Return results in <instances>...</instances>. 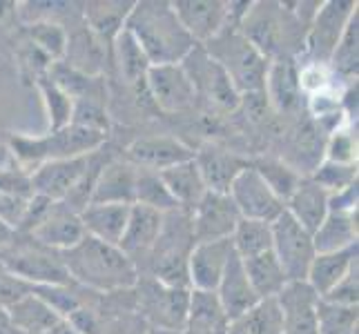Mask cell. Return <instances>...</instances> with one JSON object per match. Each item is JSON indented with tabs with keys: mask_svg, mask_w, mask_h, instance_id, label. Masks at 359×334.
Returning a JSON list of instances; mask_svg holds the SVG:
<instances>
[{
	"mask_svg": "<svg viewBox=\"0 0 359 334\" xmlns=\"http://www.w3.org/2000/svg\"><path fill=\"white\" fill-rule=\"evenodd\" d=\"M308 3L288 9L283 3H252L239 29L268 60H294L304 54L306 34L315 18V9L306 11Z\"/></svg>",
	"mask_w": 359,
	"mask_h": 334,
	"instance_id": "obj_1",
	"label": "cell"
},
{
	"mask_svg": "<svg viewBox=\"0 0 359 334\" xmlns=\"http://www.w3.org/2000/svg\"><path fill=\"white\" fill-rule=\"evenodd\" d=\"M72 283L96 294H118L134 290L139 270L118 245L85 237L69 250L60 252Z\"/></svg>",
	"mask_w": 359,
	"mask_h": 334,
	"instance_id": "obj_2",
	"label": "cell"
},
{
	"mask_svg": "<svg viewBox=\"0 0 359 334\" xmlns=\"http://www.w3.org/2000/svg\"><path fill=\"white\" fill-rule=\"evenodd\" d=\"M139 43L150 65H177L196 45L179 22L168 0H139L123 25Z\"/></svg>",
	"mask_w": 359,
	"mask_h": 334,
	"instance_id": "obj_3",
	"label": "cell"
},
{
	"mask_svg": "<svg viewBox=\"0 0 359 334\" xmlns=\"http://www.w3.org/2000/svg\"><path fill=\"white\" fill-rule=\"evenodd\" d=\"M107 134L88 130L81 125H65L60 130H49L45 136H22V134H11L7 139V145L18 165L36 169L49 160H65V158H76L92 154L94 150L105 145Z\"/></svg>",
	"mask_w": 359,
	"mask_h": 334,
	"instance_id": "obj_4",
	"label": "cell"
},
{
	"mask_svg": "<svg viewBox=\"0 0 359 334\" xmlns=\"http://www.w3.org/2000/svg\"><path fill=\"white\" fill-rule=\"evenodd\" d=\"M203 49L226 71L241 98L264 94L270 60L245 39L239 27H224Z\"/></svg>",
	"mask_w": 359,
	"mask_h": 334,
	"instance_id": "obj_5",
	"label": "cell"
},
{
	"mask_svg": "<svg viewBox=\"0 0 359 334\" xmlns=\"http://www.w3.org/2000/svg\"><path fill=\"white\" fill-rule=\"evenodd\" d=\"M194 247L190 214L185 209L163 214V228L147 254V265H150V279L163 283L170 288H188V256Z\"/></svg>",
	"mask_w": 359,
	"mask_h": 334,
	"instance_id": "obj_6",
	"label": "cell"
},
{
	"mask_svg": "<svg viewBox=\"0 0 359 334\" xmlns=\"http://www.w3.org/2000/svg\"><path fill=\"white\" fill-rule=\"evenodd\" d=\"M0 265L14 279L27 283L29 288H58L72 286L60 252L36 241H14L0 256Z\"/></svg>",
	"mask_w": 359,
	"mask_h": 334,
	"instance_id": "obj_7",
	"label": "cell"
},
{
	"mask_svg": "<svg viewBox=\"0 0 359 334\" xmlns=\"http://www.w3.org/2000/svg\"><path fill=\"white\" fill-rule=\"evenodd\" d=\"M136 312L152 330L158 332H183L188 328L190 294L188 288H170L154 279H139L134 286Z\"/></svg>",
	"mask_w": 359,
	"mask_h": 334,
	"instance_id": "obj_8",
	"label": "cell"
},
{
	"mask_svg": "<svg viewBox=\"0 0 359 334\" xmlns=\"http://www.w3.org/2000/svg\"><path fill=\"white\" fill-rule=\"evenodd\" d=\"M181 67L192 83L196 103H203L210 111L219 114H232L241 107V94L234 90L226 71L217 65L203 45H194L192 52L181 60Z\"/></svg>",
	"mask_w": 359,
	"mask_h": 334,
	"instance_id": "obj_9",
	"label": "cell"
},
{
	"mask_svg": "<svg viewBox=\"0 0 359 334\" xmlns=\"http://www.w3.org/2000/svg\"><path fill=\"white\" fill-rule=\"evenodd\" d=\"M272 254L290 281H306L308 270L317 256L313 245V234L304 230L286 209L272 221Z\"/></svg>",
	"mask_w": 359,
	"mask_h": 334,
	"instance_id": "obj_10",
	"label": "cell"
},
{
	"mask_svg": "<svg viewBox=\"0 0 359 334\" xmlns=\"http://www.w3.org/2000/svg\"><path fill=\"white\" fill-rule=\"evenodd\" d=\"M355 14L357 3H353V0H328V3H321L306 34L304 56L311 58V63L328 65L346 25H348V20Z\"/></svg>",
	"mask_w": 359,
	"mask_h": 334,
	"instance_id": "obj_11",
	"label": "cell"
},
{
	"mask_svg": "<svg viewBox=\"0 0 359 334\" xmlns=\"http://www.w3.org/2000/svg\"><path fill=\"white\" fill-rule=\"evenodd\" d=\"M228 196L232 199L241 218L272 223L283 212L281 199L268 188L266 181L257 174V169L252 165H248L241 174L234 179V183L228 190Z\"/></svg>",
	"mask_w": 359,
	"mask_h": 334,
	"instance_id": "obj_12",
	"label": "cell"
},
{
	"mask_svg": "<svg viewBox=\"0 0 359 334\" xmlns=\"http://www.w3.org/2000/svg\"><path fill=\"white\" fill-rule=\"evenodd\" d=\"M188 214L194 243L230 239L237 223L241 221L230 196L217 192H208Z\"/></svg>",
	"mask_w": 359,
	"mask_h": 334,
	"instance_id": "obj_13",
	"label": "cell"
},
{
	"mask_svg": "<svg viewBox=\"0 0 359 334\" xmlns=\"http://www.w3.org/2000/svg\"><path fill=\"white\" fill-rule=\"evenodd\" d=\"M145 92L150 94L152 103L168 114L188 111L196 105V96L188 74L181 63L177 65H152L145 76Z\"/></svg>",
	"mask_w": 359,
	"mask_h": 334,
	"instance_id": "obj_14",
	"label": "cell"
},
{
	"mask_svg": "<svg viewBox=\"0 0 359 334\" xmlns=\"http://www.w3.org/2000/svg\"><path fill=\"white\" fill-rule=\"evenodd\" d=\"M326 139L328 134L313 118H306L304 123L299 120L283 139V152L279 158L299 176L308 179L326 156Z\"/></svg>",
	"mask_w": 359,
	"mask_h": 334,
	"instance_id": "obj_15",
	"label": "cell"
},
{
	"mask_svg": "<svg viewBox=\"0 0 359 334\" xmlns=\"http://www.w3.org/2000/svg\"><path fill=\"white\" fill-rule=\"evenodd\" d=\"M27 237L54 252H65L85 239L81 214L63 201H54Z\"/></svg>",
	"mask_w": 359,
	"mask_h": 334,
	"instance_id": "obj_16",
	"label": "cell"
},
{
	"mask_svg": "<svg viewBox=\"0 0 359 334\" xmlns=\"http://www.w3.org/2000/svg\"><path fill=\"white\" fill-rule=\"evenodd\" d=\"M194 163L205 183L208 192L228 194L230 185L241 172L250 165V158L221 143H205L194 152Z\"/></svg>",
	"mask_w": 359,
	"mask_h": 334,
	"instance_id": "obj_17",
	"label": "cell"
},
{
	"mask_svg": "<svg viewBox=\"0 0 359 334\" xmlns=\"http://www.w3.org/2000/svg\"><path fill=\"white\" fill-rule=\"evenodd\" d=\"M283 334H317L319 296L306 281H290L277 296Z\"/></svg>",
	"mask_w": 359,
	"mask_h": 334,
	"instance_id": "obj_18",
	"label": "cell"
},
{
	"mask_svg": "<svg viewBox=\"0 0 359 334\" xmlns=\"http://www.w3.org/2000/svg\"><path fill=\"white\" fill-rule=\"evenodd\" d=\"M88 160L90 154L65 160H49V163L39 165L29 172L32 192L49 201H65L83 179L85 169H88Z\"/></svg>",
	"mask_w": 359,
	"mask_h": 334,
	"instance_id": "obj_19",
	"label": "cell"
},
{
	"mask_svg": "<svg viewBox=\"0 0 359 334\" xmlns=\"http://www.w3.org/2000/svg\"><path fill=\"white\" fill-rule=\"evenodd\" d=\"M234 250L230 239L194 243L188 256V281L190 290L196 292H215L221 277L230 263Z\"/></svg>",
	"mask_w": 359,
	"mask_h": 334,
	"instance_id": "obj_20",
	"label": "cell"
},
{
	"mask_svg": "<svg viewBox=\"0 0 359 334\" xmlns=\"http://www.w3.org/2000/svg\"><path fill=\"white\" fill-rule=\"evenodd\" d=\"M172 9L196 45H205L228 25V3L224 0H175Z\"/></svg>",
	"mask_w": 359,
	"mask_h": 334,
	"instance_id": "obj_21",
	"label": "cell"
},
{
	"mask_svg": "<svg viewBox=\"0 0 359 334\" xmlns=\"http://www.w3.org/2000/svg\"><path fill=\"white\" fill-rule=\"evenodd\" d=\"M194 156V150L175 136H143L136 139L128 147V160L141 169L163 172L168 167H175L185 163Z\"/></svg>",
	"mask_w": 359,
	"mask_h": 334,
	"instance_id": "obj_22",
	"label": "cell"
},
{
	"mask_svg": "<svg viewBox=\"0 0 359 334\" xmlns=\"http://www.w3.org/2000/svg\"><path fill=\"white\" fill-rule=\"evenodd\" d=\"M215 294H217V301L221 305V310H224V316H226L228 323L237 321L239 316H243L248 310H252V307L262 301L255 294L250 281H248L243 263L237 254H232Z\"/></svg>",
	"mask_w": 359,
	"mask_h": 334,
	"instance_id": "obj_23",
	"label": "cell"
},
{
	"mask_svg": "<svg viewBox=\"0 0 359 334\" xmlns=\"http://www.w3.org/2000/svg\"><path fill=\"white\" fill-rule=\"evenodd\" d=\"M139 167L132 165L128 158L114 156L109 158L98 172L94 183L90 203H116V205H134V185Z\"/></svg>",
	"mask_w": 359,
	"mask_h": 334,
	"instance_id": "obj_24",
	"label": "cell"
},
{
	"mask_svg": "<svg viewBox=\"0 0 359 334\" xmlns=\"http://www.w3.org/2000/svg\"><path fill=\"white\" fill-rule=\"evenodd\" d=\"M264 96L279 114H294L304 105V90L299 85V65L294 60H270Z\"/></svg>",
	"mask_w": 359,
	"mask_h": 334,
	"instance_id": "obj_25",
	"label": "cell"
},
{
	"mask_svg": "<svg viewBox=\"0 0 359 334\" xmlns=\"http://www.w3.org/2000/svg\"><path fill=\"white\" fill-rule=\"evenodd\" d=\"M161 228H163V214L143 205H132L128 225H126V232H123L118 247L132 258L134 265L139 263V258L145 261L158 239Z\"/></svg>",
	"mask_w": 359,
	"mask_h": 334,
	"instance_id": "obj_26",
	"label": "cell"
},
{
	"mask_svg": "<svg viewBox=\"0 0 359 334\" xmlns=\"http://www.w3.org/2000/svg\"><path fill=\"white\" fill-rule=\"evenodd\" d=\"M5 312L9 326L25 334H49L63 323V316L49 303H45L34 290L20 296L16 303H11Z\"/></svg>",
	"mask_w": 359,
	"mask_h": 334,
	"instance_id": "obj_27",
	"label": "cell"
},
{
	"mask_svg": "<svg viewBox=\"0 0 359 334\" xmlns=\"http://www.w3.org/2000/svg\"><path fill=\"white\" fill-rule=\"evenodd\" d=\"M132 205H116V203H90L81 212V223L85 237L103 241L109 245H118L126 232Z\"/></svg>",
	"mask_w": 359,
	"mask_h": 334,
	"instance_id": "obj_28",
	"label": "cell"
},
{
	"mask_svg": "<svg viewBox=\"0 0 359 334\" xmlns=\"http://www.w3.org/2000/svg\"><path fill=\"white\" fill-rule=\"evenodd\" d=\"M283 209L308 232H315L328 214V192H324L311 179H302Z\"/></svg>",
	"mask_w": 359,
	"mask_h": 334,
	"instance_id": "obj_29",
	"label": "cell"
},
{
	"mask_svg": "<svg viewBox=\"0 0 359 334\" xmlns=\"http://www.w3.org/2000/svg\"><path fill=\"white\" fill-rule=\"evenodd\" d=\"M353 267H357V245L348 247V250H339V252L317 254L313 258L311 270H308L306 283L321 299V296H326Z\"/></svg>",
	"mask_w": 359,
	"mask_h": 334,
	"instance_id": "obj_30",
	"label": "cell"
},
{
	"mask_svg": "<svg viewBox=\"0 0 359 334\" xmlns=\"http://www.w3.org/2000/svg\"><path fill=\"white\" fill-rule=\"evenodd\" d=\"M158 176L168 188L170 196L175 199V203L179 205V209H185V212H190L208 194V188L199 174V167L194 163V156L185 160V163L158 172Z\"/></svg>",
	"mask_w": 359,
	"mask_h": 334,
	"instance_id": "obj_31",
	"label": "cell"
},
{
	"mask_svg": "<svg viewBox=\"0 0 359 334\" xmlns=\"http://www.w3.org/2000/svg\"><path fill=\"white\" fill-rule=\"evenodd\" d=\"M357 212H335L328 209L324 223L313 232L317 254L339 252L357 245Z\"/></svg>",
	"mask_w": 359,
	"mask_h": 334,
	"instance_id": "obj_32",
	"label": "cell"
},
{
	"mask_svg": "<svg viewBox=\"0 0 359 334\" xmlns=\"http://www.w3.org/2000/svg\"><path fill=\"white\" fill-rule=\"evenodd\" d=\"M134 7V3L130 0H116V3H85L83 5V16H85V27H88L98 41L112 47L116 36L121 34L123 25H126V18L130 14V9Z\"/></svg>",
	"mask_w": 359,
	"mask_h": 334,
	"instance_id": "obj_33",
	"label": "cell"
},
{
	"mask_svg": "<svg viewBox=\"0 0 359 334\" xmlns=\"http://www.w3.org/2000/svg\"><path fill=\"white\" fill-rule=\"evenodd\" d=\"M243 270L248 274V281L259 299H275V296L288 286L286 272L279 265L277 256L270 252H264L252 258H241Z\"/></svg>",
	"mask_w": 359,
	"mask_h": 334,
	"instance_id": "obj_34",
	"label": "cell"
},
{
	"mask_svg": "<svg viewBox=\"0 0 359 334\" xmlns=\"http://www.w3.org/2000/svg\"><path fill=\"white\" fill-rule=\"evenodd\" d=\"M112 52H114V60L118 65L121 76L126 78L128 85L132 88H145V76H147V69H150V60L143 54V49L139 47L132 36L121 29V34L116 36V41L112 45Z\"/></svg>",
	"mask_w": 359,
	"mask_h": 334,
	"instance_id": "obj_35",
	"label": "cell"
},
{
	"mask_svg": "<svg viewBox=\"0 0 359 334\" xmlns=\"http://www.w3.org/2000/svg\"><path fill=\"white\" fill-rule=\"evenodd\" d=\"M232 250L239 258H252L272 250V223L241 218L232 232Z\"/></svg>",
	"mask_w": 359,
	"mask_h": 334,
	"instance_id": "obj_36",
	"label": "cell"
},
{
	"mask_svg": "<svg viewBox=\"0 0 359 334\" xmlns=\"http://www.w3.org/2000/svg\"><path fill=\"white\" fill-rule=\"evenodd\" d=\"M226 334H283L281 314L275 299L259 301L252 310L232 321L226 328Z\"/></svg>",
	"mask_w": 359,
	"mask_h": 334,
	"instance_id": "obj_37",
	"label": "cell"
},
{
	"mask_svg": "<svg viewBox=\"0 0 359 334\" xmlns=\"http://www.w3.org/2000/svg\"><path fill=\"white\" fill-rule=\"evenodd\" d=\"M357 67H359V14H355L348 20V25H346V29L328 63V69L335 76L348 81L357 78Z\"/></svg>",
	"mask_w": 359,
	"mask_h": 334,
	"instance_id": "obj_38",
	"label": "cell"
},
{
	"mask_svg": "<svg viewBox=\"0 0 359 334\" xmlns=\"http://www.w3.org/2000/svg\"><path fill=\"white\" fill-rule=\"evenodd\" d=\"M134 205L156 209V212H161V214H168V212L179 209V205L170 196L163 181H161L158 172L141 169V167H139L136 185H134Z\"/></svg>",
	"mask_w": 359,
	"mask_h": 334,
	"instance_id": "obj_39",
	"label": "cell"
},
{
	"mask_svg": "<svg viewBox=\"0 0 359 334\" xmlns=\"http://www.w3.org/2000/svg\"><path fill=\"white\" fill-rule=\"evenodd\" d=\"M250 165L257 169V174L266 181L268 188L275 192L281 203H286L290 199V194L297 190V185L302 183L304 176H299L292 167H288L281 158H272V156H264V158H255L250 160Z\"/></svg>",
	"mask_w": 359,
	"mask_h": 334,
	"instance_id": "obj_40",
	"label": "cell"
},
{
	"mask_svg": "<svg viewBox=\"0 0 359 334\" xmlns=\"http://www.w3.org/2000/svg\"><path fill=\"white\" fill-rule=\"evenodd\" d=\"M29 45L49 60V63H60L67 47V29L60 22H34L27 25Z\"/></svg>",
	"mask_w": 359,
	"mask_h": 334,
	"instance_id": "obj_41",
	"label": "cell"
},
{
	"mask_svg": "<svg viewBox=\"0 0 359 334\" xmlns=\"http://www.w3.org/2000/svg\"><path fill=\"white\" fill-rule=\"evenodd\" d=\"M359 307L321 301L317 305V334H357Z\"/></svg>",
	"mask_w": 359,
	"mask_h": 334,
	"instance_id": "obj_42",
	"label": "cell"
},
{
	"mask_svg": "<svg viewBox=\"0 0 359 334\" xmlns=\"http://www.w3.org/2000/svg\"><path fill=\"white\" fill-rule=\"evenodd\" d=\"M39 88L43 92V101L47 107V114H49V130H60V127L69 125L72 109H74L72 98L47 76L39 78Z\"/></svg>",
	"mask_w": 359,
	"mask_h": 334,
	"instance_id": "obj_43",
	"label": "cell"
},
{
	"mask_svg": "<svg viewBox=\"0 0 359 334\" xmlns=\"http://www.w3.org/2000/svg\"><path fill=\"white\" fill-rule=\"evenodd\" d=\"M324 160L339 165H357V130L353 123H344L339 130L328 134Z\"/></svg>",
	"mask_w": 359,
	"mask_h": 334,
	"instance_id": "obj_44",
	"label": "cell"
},
{
	"mask_svg": "<svg viewBox=\"0 0 359 334\" xmlns=\"http://www.w3.org/2000/svg\"><path fill=\"white\" fill-rule=\"evenodd\" d=\"M308 179L315 181L330 196L357 183V165H339V163H330V160H321V165Z\"/></svg>",
	"mask_w": 359,
	"mask_h": 334,
	"instance_id": "obj_45",
	"label": "cell"
},
{
	"mask_svg": "<svg viewBox=\"0 0 359 334\" xmlns=\"http://www.w3.org/2000/svg\"><path fill=\"white\" fill-rule=\"evenodd\" d=\"M321 301L335 303V305H348L357 307L359 303V279H357V267H353L335 288H332L326 296H321Z\"/></svg>",
	"mask_w": 359,
	"mask_h": 334,
	"instance_id": "obj_46",
	"label": "cell"
},
{
	"mask_svg": "<svg viewBox=\"0 0 359 334\" xmlns=\"http://www.w3.org/2000/svg\"><path fill=\"white\" fill-rule=\"evenodd\" d=\"M29 199H32V196H29ZM29 199H25V196H18V194L0 192V221H3L7 228L18 232Z\"/></svg>",
	"mask_w": 359,
	"mask_h": 334,
	"instance_id": "obj_47",
	"label": "cell"
},
{
	"mask_svg": "<svg viewBox=\"0 0 359 334\" xmlns=\"http://www.w3.org/2000/svg\"><path fill=\"white\" fill-rule=\"evenodd\" d=\"M98 334H150V326L139 314H121L109 323L101 326Z\"/></svg>",
	"mask_w": 359,
	"mask_h": 334,
	"instance_id": "obj_48",
	"label": "cell"
},
{
	"mask_svg": "<svg viewBox=\"0 0 359 334\" xmlns=\"http://www.w3.org/2000/svg\"><path fill=\"white\" fill-rule=\"evenodd\" d=\"M328 209L335 212H357V183L341 192H335L328 196Z\"/></svg>",
	"mask_w": 359,
	"mask_h": 334,
	"instance_id": "obj_49",
	"label": "cell"
},
{
	"mask_svg": "<svg viewBox=\"0 0 359 334\" xmlns=\"http://www.w3.org/2000/svg\"><path fill=\"white\" fill-rule=\"evenodd\" d=\"M16 237H18V232L16 230H11V228H7L3 221H0V256H3L9 247H11V243L16 241Z\"/></svg>",
	"mask_w": 359,
	"mask_h": 334,
	"instance_id": "obj_50",
	"label": "cell"
},
{
	"mask_svg": "<svg viewBox=\"0 0 359 334\" xmlns=\"http://www.w3.org/2000/svg\"><path fill=\"white\" fill-rule=\"evenodd\" d=\"M9 328V321H7V312H5V307L0 305V334H5Z\"/></svg>",
	"mask_w": 359,
	"mask_h": 334,
	"instance_id": "obj_51",
	"label": "cell"
},
{
	"mask_svg": "<svg viewBox=\"0 0 359 334\" xmlns=\"http://www.w3.org/2000/svg\"><path fill=\"white\" fill-rule=\"evenodd\" d=\"M150 334H192L188 330H183V332H158V330H150Z\"/></svg>",
	"mask_w": 359,
	"mask_h": 334,
	"instance_id": "obj_52",
	"label": "cell"
}]
</instances>
